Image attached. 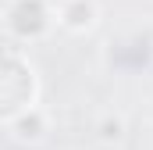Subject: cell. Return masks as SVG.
Masks as SVG:
<instances>
[{
  "mask_svg": "<svg viewBox=\"0 0 153 150\" xmlns=\"http://www.w3.org/2000/svg\"><path fill=\"white\" fill-rule=\"evenodd\" d=\"M39 97V75L29 57L14 50H0V125L25 107H32Z\"/></svg>",
  "mask_w": 153,
  "mask_h": 150,
  "instance_id": "1",
  "label": "cell"
},
{
  "mask_svg": "<svg viewBox=\"0 0 153 150\" xmlns=\"http://www.w3.org/2000/svg\"><path fill=\"white\" fill-rule=\"evenodd\" d=\"M4 29L18 43H36L53 29V4L50 0H11L4 7Z\"/></svg>",
  "mask_w": 153,
  "mask_h": 150,
  "instance_id": "2",
  "label": "cell"
},
{
  "mask_svg": "<svg viewBox=\"0 0 153 150\" xmlns=\"http://www.w3.org/2000/svg\"><path fill=\"white\" fill-rule=\"evenodd\" d=\"M53 22L71 36H85L100 25V4L96 0H57L53 4Z\"/></svg>",
  "mask_w": 153,
  "mask_h": 150,
  "instance_id": "3",
  "label": "cell"
},
{
  "mask_svg": "<svg viewBox=\"0 0 153 150\" xmlns=\"http://www.w3.org/2000/svg\"><path fill=\"white\" fill-rule=\"evenodd\" d=\"M7 132H11V140L22 143V147H39V143L50 140V114L43 111L39 104H32V107L18 111L7 122Z\"/></svg>",
  "mask_w": 153,
  "mask_h": 150,
  "instance_id": "4",
  "label": "cell"
},
{
  "mask_svg": "<svg viewBox=\"0 0 153 150\" xmlns=\"http://www.w3.org/2000/svg\"><path fill=\"white\" fill-rule=\"evenodd\" d=\"M93 132H96V140L103 143V147H117V143H125V132H128V122L121 118V114H100L96 118V125H93Z\"/></svg>",
  "mask_w": 153,
  "mask_h": 150,
  "instance_id": "5",
  "label": "cell"
}]
</instances>
